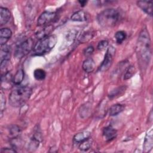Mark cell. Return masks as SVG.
Wrapping results in <instances>:
<instances>
[{"label":"cell","instance_id":"1","mask_svg":"<svg viewBox=\"0 0 153 153\" xmlns=\"http://www.w3.org/2000/svg\"><path fill=\"white\" fill-rule=\"evenodd\" d=\"M136 50L138 59L142 63V67H146L151 59V50L150 37L146 28L143 29L139 33Z\"/></svg>","mask_w":153,"mask_h":153},{"label":"cell","instance_id":"2","mask_svg":"<svg viewBox=\"0 0 153 153\" xmlns=\"http://www.w3.org/2000/svg\"><path fill=\"white\" fill-rule=\"evenodd\" d=\"M32 93L28 86H19L12 90L9 95V103L13 107H20L29 99Z\"/></svg>","mask_w":153,"mask_h":153},{"label":"cell","instance_id":"3","mask_svg":"<svg viewBox=\"0 0 153 153\" xmlns=\"http://www.w3.org/2000/svg\"><path fill=\"white\" fill-rule=\"evenodd\" d=\"M120 19L119 11L114 8L103 10L97 16V20L100 26L104 28L114 27Z\"/></svg>","mask_w":153,"mask_h":153},{"label":"cell","instance_id":"4","mask_svg":"<svg viewBox=\"0 0 153 153\" xmlns=\"http://www.w3.org/2000/svg\"><path fill=\"white\" fill-rule=\"evenodd\" d=\"M57 41V38L55 35H51L39 39L33 46L34 55L42 56L50 52L54 48Z\"/></svg>","mask_w":153,"mask_h":153},{"label":"cell","instance_id":"5","mask_svg":"<svg viewBox=\"0 0 153 153\" xmlns=\"http://www.w3.org/2000/svg\"><path fill=\"white\" fill-rule=\"evenodd\" d=\"M33 48V41L32 38H27L21 42L16 47L14 51V56L17 59H22L27 55Z\"/></svg>","mask_w":153,"mask_h":153},{"label":"cell","instance_id":"6","mask_svg":"<svg viewBox=\"0 0 153 153\" xmlns=\"http://www.w3.org/2000/svg\"><path fill=\"white\" fill-rule=\"evenodd\" d=\"M115 53V50L112 46H110L108 48L105 54L104 59L98 68L99 71L105 72L110 68L113 62Z\"/></svg>","mask_w":153,"mask_h":153},{"label":"cell","instance_id":"7","mask_svg":"<svg viewBox=\"0 0 153 153\" xmlns=\"http://www.w3.org/2000/svg\"><path fill=\"white\" fill-rule=\"evenodd\" d=\"M56 13L55 12L45 11L41 13L37 20V25L39 26H46L51 23L56 18Z\"/></svg>","mask_w":153,"mask_h":153},{"label":"cell","instance_id":"8","mask_svg":"<svg viewBox=\"0 0 153 153\" xmlns=\"http://www.w3.org/2000/svg\"><path fill=\"white\" fill-rule=\"evenodd\" d=\"M0 57L1 69L5 68L7 66L11 57V50L8 46L6 45L1 46Z\"/></svg>","mask_w":153,"mask_h":153},{"label":"cell","instance_id":"9","mask_svg":"<svg viewBox=\"0 0 153 153\" xmlns=\"http://www.w3.org/2000/svg\"><path fill=\"white\" fill-rule=\"evenodd\" d=\"M102 135L106 141L109 142L117 137V131L112 126L109 125L103 128Z\"/></svg>","mask_w":153,"mask_h":153},{"label":"cell","instance_id":"10","mask_svg":"<svg viewBox=\"0 0 153 153\" xmlns=\"http://www.w3.org/2000/svg\"><path fill=\"white\" fill-rule=\"evenodd\" d=\"M137 5L147 14L152 15V2L146 1H137Z\"/></svg>","mask_w":153,"mask_h":153},{"label":"cell","instance_id":"11","mask_svg":"<svg viewBox=\"0 0 153 153\" xmlns=\"http://www.w3.org/2000/svg\"><path fill=\"white\" fill-rule=\"evenodd\" d=\"M12 35V32L9 28H2L0 30V44L1 46L5 45L7 41L10 39Z\"/></svg>","mask_w":153,"mask_h":153},{"label":"cell","instance_id":"12","mask_svg":"<svg viewBox=\"0 0 153 153\" xmlns=\"http://www.w3.org/2000/svg\"><path fill=\"white\" fill-rule=\"evenodd\" d=\"M152 130L150 129L146 133L144 143H143V150L144 152H149L153 146V140H152Z\"/></svg>","mask_w":153,"mask_h":153},{"label":"cell","instance_id":"13","mask_svg":"<svg viewBox=\"0 0 153 153\" xmlns=\"http://www.w3.org/2000/svg\"><path fill=\"white\" fill-rule=\"evenodd\" d=\"M11 17V13L7 8L1 7L0 8V25L1 26L5 25Z\"/></svg>","mask_w":153,"mask_h":153},{"label":"cell","instance_id":"14","mask_svg":"<svg viewBox=\"0 0 153 153\" xmlns=\"http://www.w3.org/2000/svg\"><path fill=\"white\" fill-rule=\"evenodd\" d=\"M82 69L87 73L92 72L96 67V64L94 60L91 57L87 58L82 63Z\"/></svg>","mask_w":153,"mask_h":153},{"label":"cell","instance_id":"15","mask_svg":"<svg viewBox=\"0 0 153 153\" xmlns=\"http://www.w3.org/2000/svg\"><path fill=\"white\" fill-rule=\"evenodd\" d=\"M125 106L124 105L117 103L112 105L109 109V116H116L120 114L124 109Z\"/></svg>","mask_w":153,"mask_h":153},{"label":"cell","instance_id":"16","mask_svg":"<svg viewBox=\"0 0 153 153\" xmlns=\"http://www.w3.org/2000/svg\"><path fill=\"white\" fill-rule=\"evenodd\" d=\"M53 30V27L52 25H48L44 27L41 30H39L38 32L36 33V36L38 39H41L43 38L49 36L50 33Z\"/></svg>","mask_w":153,"mask_h":153},{"label":"cell","instance_id":"17","mask_svg":"<svg viewBox=\"0 0 153 153\" xmlns=\"http://www.w3.org/2000/svg\"><path fill=\"white\" fill-rule=\"evenodd\" d=\"M90 136V133L87 131L79 132L75 134L73 138V140L75 143H80L81 142L87 139Z\"/></svg>","mask_w":153,"mask_h":153},{"label":"cell","instance_id":"18","mask_svg":"<svg viewBox=\"0 0 153 153\" xmlns=\"http://www.w3.org/2000/svg\"><path fill=\"white\" fill-rule=\"evenodd\" d=\"M71 19L75 22H83L87 20L86 13L83 10H79L74 13L71 17Z\"/></svg>","mask_w":153,"mask_h":153},{"label":"cell","instance_id":"19","mask_svg":"<svg viewBox=\"0 0 153 153\" xmlns=\"http://www.w3.org/2000/svg\"><path fill=\"white\" fill-rule=\"evenodd\" d=\"M25 73L22 69H19L13 78V83L16 85H20L24 79Z\"/></svg>","mask_w":153,"mask_h":153},{"label":"cell","instance_id":"20","mask_svg":"<svg viewBox=\"0 0 153 153\" xmlns=\"http://www.w3.org/2000/svg\"><path fill=\"white\" fill-rule=\"evenodd\" d=\"M34 78L38 81L44 80L46 76V72L42 69H36L33 72Z\"/></svg>","mask_w":153,"mask_h":153},{"label":"cell","instance_id":"21","mask_svg":"<svg viewBox=\"0 0 153 153\" xmlns=\"http://www.w3.org/2000/svg\"><path fill=\"white\" fill-rule=\"evenodd\" d=\"M135 72H136V69L134 66L132 65L128 66V68L126 69L125 72L124 74L123 79L125 80L130 79L133 76V75L135 74Z\"/></svg>","mask_w":153,"mask_h":153},{"label":"cell","instance_id":"22","mask_svg":"<svg viewBox=\"0 0 153 153\" xmlns=\"http://www.w3.org/2000/svg\"><path fill=\"white\" fill-rule=\"evenodd\" d=\"M92 140L91 139L88 138L87 139L81 142L79 145V149L82 151H86L88 150L91 146Z\"/></svg>","mask_w":153,"mask_h":153},{"label":"cell","instance_id":"23","mask_svg":"<svg viewBox=\"0 0 153 153\" xmlns=\"http://www.w3.org/2000/svg\"><path fill=\"white\" fill-rule=\"evenodd\" d=\"M127 34L123 30L117 31L115 34V38L118 44H121L126 38Z\"/></svg>","mask_w":153,"mask_h":153},{"label":"cell","instance_id":"24","mask_svg":"<svg viewBox=\"0 0 153 153\" xmlns=\"http://www.w3.org/2000/svg\"><path fill=\"white\" fill-rule=\"evenodd\" d=\"M93 38V33L90 32H87L84 33L79 38V42L81 43H84L85 42L88 41L90 39H92Z\"/></svg>","mask_w":153,"mask_h":153},{"label":"cell","instance_id":"25","mask_svg":"<svg viewBox=\"0 0 153 153\" xmlns=\"http://www.w3.org/2000/svg\"><path fill=\"white\" fill-rule=\"evenodd\" d=\"M20 132V128L17 126H13L10 130V134L14 138L17 137Z\"/></svg>","mask_w":153,"mask_h":153},{"label":"cell","instance_id":"26","mask_svg":"<svg viewBox=\"0 0 153 153\" xmlns=\"http://www.w3.org/2000/svg\"><path fill=\"white\" fill-rule=\"evenodd\" d=\"M108 45V42L106 40H102L100 41L97 46V48L98 50H104L105 48L107 47V46Z\"/></svg>","mask_w":153,"mask_h":153},{"label":"cell","instance_id":"27","mask_svg":"<svg viewBox=\"0 0 153 153\" xmlns=\"http://www.w3.org/2000/svg\"><path fill=\"white\" fill-rule=\"evenodd\" d=\"M124 90H125L124 87H121L120 88H118L117 89H115L114 91H112L109 94V97H115L116 96L117 94H118L120 92L123 91Z\"/></svg>","mask_w":153,"mask_h":153},{"label":"cell","instance_id":"28","mask_svg":"<svg viewBox=\"0 0 153 153\" xmlns=\"http://www.w3.org/2000/svg\"><path fill=\"white\" fill-rule=\"evenodd\" d=\"M0 108H1V112H2V111L5 109V97L4 96V95L2 93H1V97H0Z\"/></svg>","mask_w":153,"mask_h":153},{"label":"cell","instance_id":"29","mask_svg":"<svg viewBox=\"0 0 153 153\" xmlns=\"http://www.w3.org/2000/svg\"><path fill=\"white\" fill-rule=\"evenodd\" d=\"M94 49L93 46H88L84 50V54L85 56L88 57L93 54V53L94 52Z\"/></svg>","mask_w":153,"mask_h":153},{"label":"cell","instance_id":"30","mask_svg":"<svg viewBox=\"0 0 153 153\" xmlns=\"http://www.w3.org/2000/svg\"><path fill=\"white\" fill-rule=\"evenodd\" d=\"M1 152H16V151L13 148H3L1 149Z\"/></svg>","mask_w":153,"mask_h":153},{"label":"cell","instance_id":"31","mask_svg":"<svg viewBox=\"0 0 153 153\" xmlns=\"http://www.w3.org/2000/svg\"><path fill=\"white\" fill-rule=\"evenodd\" d=\"M79 2V3L80 4V5H81V6H82V7H83V6H84L85 5H86V4H87V1H78Z\"/></svg>","mask_w":153,"mask_h":153}]
</instances>
